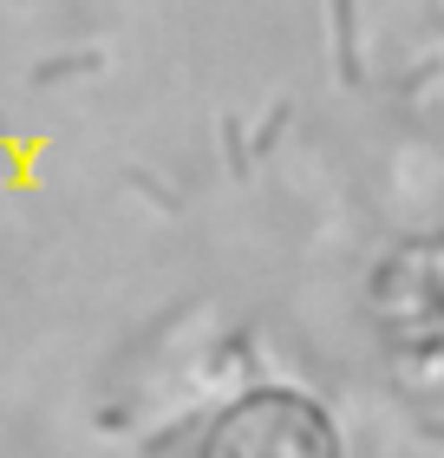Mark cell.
I'll list each match as a JSON object with an SVG mask.
<instances>
[{"label": "cell", "mask_w": 444, "mask_h": 458, "mask_svg": "<svg viewBox=\"0 0 444 458\" xmlns=\"http://www.w3.org/2000/svg\"><path fill=\"white\" fill-rule=\"evenodd\" d=\"M340 432L307 393L288 386H256L242 400L222 406V420L203 432V452H268V458H294V452H333Z\"/></svg>", "instance_id": "1"}]
</instances>
